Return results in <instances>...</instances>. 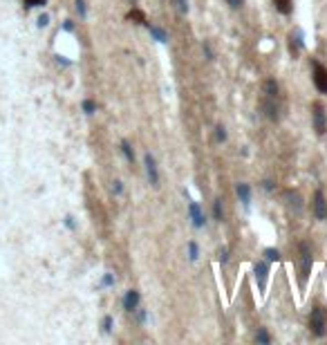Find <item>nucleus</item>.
Segmentation results:
<instances>
[{
  "label": "nucleus",
  "instance_id": "f257e3e1",
  "mask_svg": "<svg viewBox=\"0 0 327 345\" xmlns=\"http://www.w3.org/2000/svg\"><path fill=\"white\" fill-rule=\"evenodd\" d=\"M309 332L314 334V336H325L327 332V307L323 305H318V307L311 309L309 314Z\"/></svg>",
  "mask_w": 327,
  "mask_h": 345
},
{
  "label": "nucleus",
  "instance_id": "f03ea898",
  "mask_svg": "<svg viewBox=\"0 0 327 345\" xmlns=\"http://www.w3.org/2000/svg\"><path fill=\"white\" fill-rule=\"evenodd\" d=\"M311 267H314V256H311L309 244L300 242V289H305L307 278L311 274Z\"/></svg>",
  "mask_w": 327,
  "mask_h": 345
},
{
  "label": "nucleus",
  "instance_id": "7ed1b4c3",
  "mask_svg": "<svg viewBox=\"0 0 327 345\" xmlns=\"http://www.w3.org/2000/svg\"><path fill=\"white\" fill-rule=\"evenodd\" d=\"M311 126H314L316 135H325L327 132V112L320 101L311 103Z\"/></svg>",
  "mask_w": 327,
  "mask_h": 345
},
{
  "label": "nucleus",
  "instance_id": "20e7f679",
  "mask_svg": "<svg viewBox=\"0 0 327 345\" xmlns=\"http://www.w3.org/2000/svg\"><path fill=\"white\" fill-rule=\"evenodd\" d=\"M314 72H311V81H314L316 90H318L320 94H327V68L323 63H318V61H314Z\"/></svg>",
  "mask_w": 327,
  "mask_h": 345
},
{
  "label": "nucleus",
  "instance_id": "39448f33",
  "mask_svg": "<svg viewBox=\"0 0 327 345\" xmlns=\"http://www.w3.org/2000/svg\"><path fill=\"white\" fill-rule=\"evenodd\" d=\"M143 166H146V175H148L150 186L159 189V170H157V161H155V157H152L150 152H146V155H143Z\"/></svg>",
  "mask_w": 327,
  "mask_h": 345
},
{
  "label": "nucleus",
  "instance_id": "423d86ee",
  "mask_svg": "<svg viewBox=\"0 0 327 345\" xmlns=\"http://www.w3.org/2000/svg\"><path fill=\"white\" fill-rule=\"evenodd\" d=\"M325 209H327V200L325 193L320 189L314 191V198H311V213L316 220H325Z\"/></svg>",
  "mask_w": 327,
  "mask_h": 345
},
{
  "label": "nucleus",
  "instance_id": "0eeeda50",
  "mask_svg": "<svg viewBox=\"0 0 327 345\" xmlns=\"http://www.w3.org/2000/svg\"><path fill=\"white\" fill-rule=\"evenodd\" d=\"M253 276H256L258 280V289H260V294H264V289H267V278H269V265L264 260H258L256 265H253Z\"/></svg>",
  "mask_w": 327,
  "mask_h": 345
},
{
  "label": "nucleus",
  "instance_id": "6e6552de",
  "mask_svg": "<svg viewBox=\"0 0 327 345\" xmlns=\"http://www.w3.org/2000/svg\"><path fill=\"white\" fill-rule=\"evenodd\" d=\"M189 218H191V222H193V227L195 229H202L206 224V215H204V211H202V207L197 202H193L191 200L189 202Z\"/></svg>",
  "mask_w": 327,
  "mask_h": 345
},
{
  "label": "nucleus",
  "instance_id": "1a4fd4ad",
  "mask_svg": "<svg viewBox=\"0 0 327 345\" xmlns=\"http://www.w3.org/2000/svg\"><path fill=\"white\" fill-rule=\"evenodd\" d=\"M262 110L271 121H278L280 119V105H278V99H271V97H264L262 99Z\"/></svg>",
  "mask_w": 327,
  "mask_h": 345
},
{
  "label": "nucleus",
  "instance_id": "9d476101",
  "mask_svg": "<svg viewBox=\"0 0 327 345\" xmlns=\"http://www.w3.org/2000/svg\"><path fill=\"white\" fill-rule=\"evenodd\" d=\"M139 303H141V294L137 289H128L126 296H123V309L126 311H137Z\"/></svg>",
  "mask_w": 327,
  "mask_h": 345
},
{
  "label": "nucleus",
  "instance_id": "9b49d317",
  "mask_svg": "<svg viewBox=\"0 0 327 345\" xmlns=\"http://www.w3.org/2000/svg\"><path fill=\"white\" fill-rule=\"evenodd\" d=\"M235 195H238L240 202L247 209L251 207V186H249L247 182H238V184H235Z\"/></svg>",
  "mask_w": 327,
  "mask_h": 345
},
{
  "label": "nucleus",
  "instance_id": "f8f14e48",
  "mask_svg": "<svg viewBox=\"0 0 327 345\" xmlns=\"http://www.w3.org/2000/svg\"><path fill=\"white\" fill-rule=\"evenodd\" d=\"M302 45H305V41H302V34L300 32H291L289 34V54L294 56V59H298V54H300V50H302Z\"/></svg>",
  "mask_w": 327,
  "mask_h": 345
},
{
  "label": "nucleus",
  "instance_id": "ddd939ff",
  "mask_svg": "<svg viewBox=\"0 0 327 345\" xmlns=\"http://www.w3.org/2000/svg\"><path fill=\"white\" fill-rule=\"evenodd\" d=\"M285 200H287V204H289V209H294L296 213H300L302 211V200H300V193L298 191H285Z\"/></svg>",
  "mask_w": 327,
  "mask_h": 345
},
{
  "label": "nucleus",
  "instance_id": "4468645a",
  "mask_svg": "<svg viewBox=\"0 0 327 345\" xmlns=\"http://www.w3.org/2000/svg\"><path fill=\"white\" fill-rule=\"evenodd\" d=\"M264 97H271V99L280 97V85H278L276 79H267V81H264Z\"/></svg>",
  "mask_w": 327,
  "mask_h": 345
},
{
  "label": "nucleus",
  "instance_id": "2eb2a0df",
  "mask_svg": "<svg viewBox=\"0 0 327 345\" xmlns=\"http://www.w3.org/2000/svg\"><path fill=\"white\" fill-rule=\"evenodd\" d=\"M271 3L276 7V12L282 14V16H289L294 12V0H271Z\"/></svg>",
  "mask_w": 327,
  "mask_h": 345
},
{
  "label": "nucleus",
  "instance_id": "dca6fc26",
  "mask_svg": "<svg viewBox=\"0 0 327 345\" xmlns=\"http://www.w3.org/2000/svg\"><path fill=\"white\" fill-rule=\"evenodd\" d=\"M146 27H148V32H150V36L155 38L157 43H168V34H166V32H164V30H159V27H155V25H152V23H148V21H146Z\"/></svg>",
  "mask_w": 327,
  "mask_h": 345
},
{
  "label": "nucleus",
  "instance_id": "f3484780",
  "mask_svg": "<svg viewBox=\"0 0 327 345\" xmlns=\"http://www.w3.org/2000/svg\"><path fill=\"white\" fill-rule=\"evenodd\" d=\"M126 18H128V21H132L134 25H146V14H143L141 9H137V7H134V9H130Z\"/></svg>",
  "mask_w": 327,
  "mask_h": 345
},
{
  "label": "nucleus",
  "instance_id": "a211bd4d",
  "mask_svg": "<svg viewBox=\"0 0 327 345\" xmlns=\"http://www.w3.org/2000/svg\"><path fill=\"white\" fill-rule=\"evenodd\" d=\"M213 220L215 222H222L224 220V207H222V200H215L213 202Z\"/></svg>",
  "mask_w": 327,
  "mask_h": 345
},
{
  "label": "nucleus",
  "instance_id": "6ab92c4d",
  "mask_svg": "<svg viewBox=\"0 0 327 345\" xmlns=\"http://www.w3.org/2000/svg\"><path fill=\"white\" fill-rule=\"evenodd\" d=\"M121 152H123V157L128 159V164H134V150H132L130 141H126V139L121 141Z\"/></svg>",
  "mask_w": 327,
  "mask_h": 345
},
{
  "label": "nucleus",
  "instance_id": "aec40b11",
  "mask_svg": "<svg viewBox=\"0 0 327 345\" xmlns=\"http://www.w3.org/2000/svg\"><path fill=\"white\" fill-rule=\"evenodd\" d=\"M262 253H264V260H267V262H278V260H280V251H278V249H273V247H267Z\"/></svg>",
  "mask_w": 327,
  "mask_h": 345
},
{
  "label": "nucleus",
  "instance_id": "412c9836",
  "mask_svg": "<svg viewBox=\"0 0 327 345\" xmlns=\"http://www.w3.org/2000/svg\"><path fill=\"white\" fill-rule=\"evenodd\" d=\"M256 343H260V345H269V343H271V336H269V332L264 327H260L256 332Z\"/></svg>",
  "mask_w": 327,
  "mask_h": 345
},
{
  "label": "nucleus",
  "instance_id": "4be33fe9",
  "mask_svg": "<svg viewBox=\"0 0 327 345\" xmlns=\"http://www.w3.org/2000/svg\"><path fill=\"white\" fill-rule=\"evenodd\" d=\"M215 141H218V143L227 141V128H224L222 123H218V126H215Z\"/></svg>",
  "mask_w": 327,
  "mask_h": 345
},
{
  "label": "nucleus",
  "instance_id": "5701e85b",
  "mask_svg": "<svg viewBox=\"0 0 327 345\" xmlns=\"http://www.w3.org/2000/svg\"><path fill=\"white\" fill-rule=\"evenodd\" d=\"M197 256H200V249H197V242L191 240V242H189V258L195 262V260H197Z\"/></svg>",
  "mask_w": 327,
  "mask_h": 345
},
{
  "label": "nucleus",
  "instance_id": "b1692460",
  "mask_svg": "<svg viewBox=\"0 0 327 345\" xmlns=\"http://www.w3.org/2000/svg\"><path fill=\"white\" fill-rule=\"evenodd\" d=\"M83 110H85L88 114H92L94 110H97V103H94L92 99H85V101H83Z\"/></svg>",
  "mask_w": 327,
  "mask_h": 345
},
{
  "label": "nucleus",
  "instance_id": "393cba45",
  "mask_svg": "<svg viewBox=\"0 0 327 345\" xmlns=\"http://www.w3.org/2000/svg\"><path fill=\"white\" fill-rule=\"evenodd\" d=\"M112 325H114L112 316H105V318H103V332H105V334H110V332H112Z\"/></svg>",
  "mask_w": 327,
  "mask_h": 345
},
{
  "label": "nucleus",
  "instance_id": "a878e982",
  "mask_svg": "<svg viewBox=\"0 0 327 345\" xmlns=\"http://www.w3.org/2000/svg\"><path fill=\"white\" fill-rule=\"evenodd\" d=\"M175 3H177L180 14H189V0H175Z\"/></svg>",
  "mask_w": 327,
  "mask_h": 345
},
{
  "label": "nucleus",
  "instance_id": "bb28decb",
  "mask_svg": "<svg viewBox=\"0 0 327 345\" xmlns=\"http://www.w3.org/2000/svg\"><path fill=\"white\" fill-rule=\"evenodd\" d=\"M74 3H76V12H79V16L85 18V14H88V12H85V3H83V0H74Z\"/></svg>",
  "mask_w": 327,
  "mask_h": 345
},
{
  "label": "nucleus",
  "instance_id": "cd10ccee",
  "mask_svg": "<svg viewBox=\"0 0 327 345\" xmlns=\"http://www.w3.org/2000/svg\"><path fill=\"white\" fill-rule=\"evenodd\" d=\"M227 5L231 9H235V12H238V9L244 7V0H227Z\"/></svg>",
  "mask_w": 327,
  "mask_h": 345
},
{
  "label": "nucleus",
  "instance_id": "c85d7f7f",
  "mask_svg": "<svg viewBox=\"0 0 327 345\" xmlns=\"http://www.w3.org/2000/svg\"><path fill=\"white\" fill-rule=\"evenodd\" d=\"M227 260H229V249H227V247H222V249H220V262L224 265Z\"/></svg>",
  "mask_w": 327,
  "mask_h": 345
},
{
  "label": "nucleus",
  "instance_id": "c756f323",
  "mask_svg": "<svg viewBox=\"0 0 327 345\" xmlns=\"http://www.w3.org/2000/svg\"><path fill=\"white\" fill-rule=\"evenodd\" d=\"M202 50L206 52V56H209V61H213V52H211V45H209V43H206V41H204V45H202Z\"/></svg>",
  "mask_w": 327,
  "mask_h": 345
},
{
  "label": "nucleus",
  "instance_id": "7c9ffc66",
  "mask_svg": "<svg viewBox=\"0 0 327 345\" xmlns=\"http://www.w3.org/2000/svg\"><path fill=\"white\" fill-rule=\"evenodd\" d=\"M27 7H38V5H45V0H25Z\"/></svg>",
  "mask_w": 327,
  "mask_h": 345
},
{
  "label": "nucleus",
  "instance_id": "2f4dec72",
  "mask_svg": "<svg viewBox=\"0 0 327 345\" xmlns=\"http://www.w3.org/2000/svg\"><path fill=\"white\" fill-rule=\"evenodd\" d=\"M112 191H114V193H117V195H119V193H121V191H123V186H121V182H119V180H117V182H114V184H112Z\"/></svg>",
  "mask_w": 327,
  "mask_h": 345
},
{
  "label": "nucleus",
  "instance_id": "473e14b6",
  "mask_svg": "<svg viewBox=\"0 0 327 345\" xmlns=\"http://www.w3.org/2000/svg\"><path fill=\"white\" fill-rule=\"evenodd\" d=\"M262 189H264V191H273V182H271V180H264V182H262Z\"/></svg>",
  "mask_w": 327,
  "mask_h": 345
},
{
  "label": "nucleus",
  "instance_id": "72a5a7b5",
  "mask_svg": "<svg viewBox=\"0 0 327 345\" xmlns=\"http://www.w3.org/2000/svg\"><path fill=\"white\" fill-rule=\"evenodd\" d=\"M103 285H114V278L112 276H105L103 278Z\"/></svg>",
  "mask_w": 327,
  "mask_h": 345
},
{
  "label": "nucleus",
  "instance_id": "f704fd0d",
  "mask_svg": "<svg viewBox=\"0 0 327 345\" xmlns=\"http://www.w3.org/2000/svg\"><path fill=\"white\" fill-rule=\"evenodd\" d=\"M38 25H47V16H41V18H38Z\"/></svg>",
  "mask_w": 327,
  "mask_h": 345
},
{
  "label": "nucleus",
  "instance_id": "c9c22d12",
  "mask_svg": "<svg viewBox=\"0 0 327 345\" xmlns=\"http://www.w3.org/2000/svg\"><path fill=\"white\" fill-rule=\"evenodd\" d=\"M325 220H327V209H325Z\"/></svg>",
  "mask_w": 327,
  "mask_h": 345
}]
</instances>
